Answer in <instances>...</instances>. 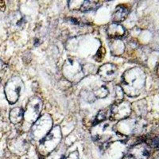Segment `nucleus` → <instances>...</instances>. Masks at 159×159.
Segmentation results:
<instances>
[{"instance_id": "1", "label": "nucleus", "mask_w": 159, "mask_h": 159, "mask_svg": "<svg viewBox=\"0 0 159 159\" xmlns=\"http://www.w3.org/2000/svg\"><path fill=\"white\" fill-rule=\"evenodd\" d=\"M145 84V74L139 68L127 70L122 76V89L129 96H135L142 92Z\"/></svg>"}, {"instance_id": "2", "label": "nucleus", "mask_w": 159, "mask_h": 159, "mask_svg": "<svg viewBox=\"0 0 159 159\" xmlns=\"http://www.w3.org/2000/svg\"><path fill=\"white\" fill-rule=\"evenodd\" d=\"M62 72L69 81L74 84L80 81L84 76L83 66L74 57H69L65 61L62 68Z\"/></svg>"}, {"instance_id": "3", "label": "nucleus", "mask_w": 159, "mask_h": 159, "mask_svg": "<svg viewBox=\"0 0 159 159\" xmlns=\"http://www.w3.org/2000/svg\"><path fill=\"white\" fill-rule=\"evenodd\" d=\"M61 131L59 127H52L47 135L41 140L39 144V151L42 155H47L54 151L61 141Z\"/></svg>"}, {"instance_id": "4", "label": "nucleus", "mask_w": 159, "mask_h": 159, "mask_svg": "<svg viewBox=\"0 0 159 159\" xmlns=\"http://www.w3.org/2000/svg\"><path fill=\"white\" fill-rule=\"evenodd\" d=\"M52 129V121L49 115L45 114L34 123L31 128V135L35 140H42Z\"/></svg>"}, {"instance_id": "5", "label": "nucleus", "mask_w": 159, "mask_h": 159, "mask_svg": "<svg viewBox=\"0 0 159 159\" xmlns=\"http://www.w3.org/2000/svg\"><path fill=\"white\" fill-rule=\"evenodd\" d=\"M23 89V81L19 76H13L7 82L4 93L7 101L11 104L16 103Z\"/></svg>"}, {"instance_id": "6", "label": "nucleus", "mask_w": 159, "mask_h": 159, "mask_svg": "<svg viewBox=\"0 0 159 159\" xmlns=\"http://www.w3.org/2000/svg\"><path fill=\"white\" fill-rule=\"evenodd\" d=\"M92 133V139H94V141H97L103 144L107 143L112 138L116 136L110 123L105 121L95 125Z\"/></svg>"}, {"instance_id": "7", "label": "nucleus", "mask_w": 159, "mask_h": 159, "mask_svg": "<svg viewBox=\"0 0 159 159\" xmlns=\"http://www.w3.org/2000/svg\"><path fill=\"white\" fill-rule=\"evenodd\" d=\"M42 108V100L38 96L30 98L24 112V119L29 123H34L38 119Z\"/></svg>"}, {"instance_id": "8", "label": "nucleus", "mask_w": 159, "mask_h": 159, "mask_svg": "<svg viewBox=\"0 0 159 159\" xmlns=\"http://www.w3.org/2000/svg\"><path fill=\"white\" fill-rule=\"evenodd\" d=\"M131 111L130 105L124 100L116 102L110 109V119L111 121H121L128 117Z\"/></svg>"}, {"instance_id": "9", "label": "nucleus", "mask_w": 159, "mask_h": 159, "mask_svg": "<svg viewBox=\"0 0 159 159\" xmlns=\"http://www.w3.org/2000/svg\"><path fill=\"white\" fill-rule=\"evenodd\" d=\"M150 154V147L143 143L134 145L130 147L127 152L129 159H148Z\"/></svg>"}, {"instance_id": "10", "label": "nucleus", "mask_w": 159, "mask_h": 159, "mask_svg": "<svg viewBox=\"0 0 159 159\" xmlns=\"http://www.w3.org/2000/svg\"><path fill=\"white\" fill-rule=\"evenodd\" d=\"M117 74L118 68L114 64H104L98 69V75L99 78L104 82L112 81L116 77Z\"/></svg>"}, {"instance_id": "11", "label": "nucleus", "mask_w": 159, "mask_h": 159, "mask_svg": "<svg viewBox=\"0 0 159 159\" xmlns=\"http://www.w3.org/2000/svg\"><path fill=\"white\" fill-rule=\"evenodd\" d=\"M125 33L126 30L123 25L116 22L110 24L107 29V34L111 39H121L124 37Z\"/></svg>"}, {"instance_id": "12", "label": "nucleus", "mask_w": 159, "mask_h": 159, "mask_svg": "<svg viewBox=\"0 0 159 159\" xmlns=\"http://www.w3.org/2000/svg\"><path fill=\"white\" fill-rule=\"evenodd\" d=\"M26 20L23 15L21 14L19 11H15V12L11 13L8 17V23L11 27L15 29H22L25 25Z\"/></svg>"}, {"instance_id": "13", "label": "nucleus", "mask_w": 159, "mask_h": 159, "mask_svg": "<svg viewBox=\"0 0 159 159\" xmlns=\"http://www.w3.org/2000/svg\"><path fill=\"white\" fill-rule=\"evenodd\" d=\"M129 15V9L123 5L117 6V7L115 10L113 15H112V19L115 22L118 23L122 22L127 18Z\"/></svg>"}, {"instance_id": "14", "label": "nucleus", "mask_w": 159, "mask_h": 159, "mask_svg": "<svg viewBox=\"0 0 159 159\" xmlns=\"http://www.w3.org/2000/svg\"><path fill=\"white\" fill-rule=\"evenodd\" d=\"M111 52L115 56H119L123 54L125 49L124 43L121 39H111V43L110 45Z\"/></svg>"}, {"instance_id": "15", "label": "nucleus", "mask_w": 159, "mask_h": 159, "mask_svg": "<svg viewBox=\"0 0 159 159\" xmlns=\"http://www.w3.org/2000/svg\"><path fill=\"white\" fill-rule=\"evenodd\" d=\"M10 121L13 124H18L22 122L24 119V111L21 107H15L10 111L9 114Z\"/></svg>"}, {"instance_id": "16", "label": "nucleus", "mask_w": 159, "mask_h": 159, "mask_svg": "<svg viewBox=\"0 0 159 159\" xmlns=\"http://www.w3.org/2000/svg\"><path fill=\"white\" fill-rule=\"evenodd\" d=\"M101 5V2L99 1H84L80 11L81 12H89L96 10Z\"/></svg>"}, {"instance_id": "17", "label": "nucleus", "mask_w": 159, "mask_h": 159, "mask_svg": "<svg viewBox=\"0 0 159 159\" xmlns=\"http://www.w3.org/2000/svg\"><path fill=\"white\" fill-rule=\"evenodd\" d=\"M92 95L93 98L102 99V98L106 97L108 95V90L104 86H101V87L98 88L96 90L93 91V92H92Z\"/></svg>"}, {"instance_id": "18", "label": "nucleus", "mask_w": 159, "mask_h": 159, "mask_svg": "<svg viewBox=\"0 0 159 159\" xmlns=\"http://www.w3.org/2000/svg\"><path fill=\"white\" fill-rule=\"evenodd\" d=\"M107 119V111L104 110H102L98 113V115L96 116V119H95L94 125L98 124L99 123H102V122L105 121V119Z\"/></svg>"}, {"instance_id": "19", "label": "nucleus", "mask_w": 159, "mask_h": 159, "mask_svg": "<svg viewBox=\"0 0 159 159\" xmlns=\"http://www.w3.org/2000/svg\"><path fill=\"white\" fill-rule=\"evenodd\" d=\"M105 54H106V50H105L104 48H99L98 49L97 52H96V54L95 55V59H96V61H101L103 59V57H104Z\"/></svg>"}, {"instance_id": "20", "label": "nucleus", "mask_w": 159, "mask_h": 159, "mask_svg": "<svg viewBox=\"0 0 159 159\" xmlns=\"http://www.w3.org/2000/svg\"><path fill=\"white\" fill-rule=\"evenodd\" d=\"M82 3H83V1H70L69 2V8L71 10H79L80 11Z\"/></svg>"}, {"instance_id": "21", "label": "nucleus", "mask_w": 159, "mask_h": 159, "mask_svg": "<svg viewBox=\"0 0 159 159\" xmlns=\"http://www.w3.org/2000/svg\"><path fill=\"white\" fill-rule=\"evenodd\" d=\"M123 95H124V92H123V90L122 89L121 86H118L116 88V99H117V102L123 100Z\"/></svg>"}, {"instance_id": "22", "label": "nucleus", "mask_w": 159, "mask_h": 159, "mask_svg": "<svg viewBox=\"0 0 159 159\" xmlns=\"http://www.w3.org/2000/svg\"><path fill=\"white\" fill-rule=\"evenodd\" d=\"M62 159H79V154L77 151H73L66 157H64Z\"/></svg>"}, {"instance_id": "23", "label": "nucleus", "mask_w": 159, "mask_h": 159, "mask_svg": "<svg viewBox=\"0 0 159 159\" xmlns=\"http://www.w3.org/2000/svg\"><path fill=\"white\" fill-rule=\"evenodd\" d=\"M0 11H5V3H4V2H2V1H0Z\"/></svg>"}, {"instance_id": "24", "label": "nucleus", "mask_w": 159, "mask_h": 159, "mask_svg": "<svg viewBox=\"0 0 159 159\" xmlns=\"http://www.w3.org/2000/svg\"><path fill=\"white\" fill-rule=\"evenodd\" d=\"M3 65H4V64H3V62H2V61H1V60H0V70H1V69L3 68Z\"/></svg>"}, {"instance_id": "25", "label": "nucleus", "mask_w": 159, "mask_h": 159, "mask_svg": "<svg viewBox=\"0 0 159 159\" xmlns=\"http://www.w3.org/2000/svg\"><path fill=\"white\" fill-rule=\"evenodd\" d=\"M157 74H158V76H159V65H158V66H157Z\"/></svg>"}, {"instance_id": "26", "label": "nucleus", "mask_w": 159, "mask_h": 159, "mask_svg": "<svg viewBox=\"0 0 159 159\" xmlns=\"http://www.w3.org/2000/svg\"><path fill=\"white\" fill-rule=\"evenodd\" d=\"M0 84H1V80H0Z\"/></svg>"}]
</instances>
